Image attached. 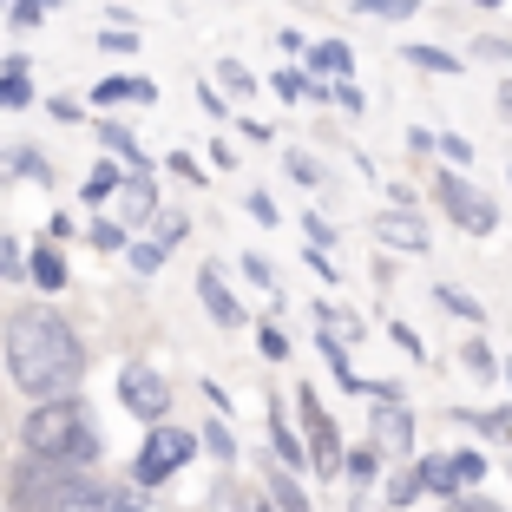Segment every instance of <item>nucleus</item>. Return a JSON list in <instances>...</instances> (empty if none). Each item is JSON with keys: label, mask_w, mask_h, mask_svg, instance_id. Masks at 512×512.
<instances>
[{"label": "nucleus", "mask_w": 512, "mask_h": 512, "mask_svg": "<svg viewBox=\"0 0 512 512\" xmlns=\"http://www.w3.org/2000/svg\"><path fill=\"white\" fill-rule=\"evenodd\" d=\"M0 355H7V375L20 394L46 401V394H73L86 375V348H79L73 322L53 316V309H14L7 329H0Z\"/></svg>", "instance_id": "obj_1"}, {"label": "nucleus", "mask_w": 512, "mask_h": 512, "mask_svg": "<svg viewBox=\"0 0 512 512\" xmlns=\"http://www.w3.org/2000/svg\"><path fill=\"white\" fill-rule=\"evenodd\" d=\"M20 440H27L33 460H60V467H92V460H99L92 414H86V401H73V394H46V401L27 414Z\"/></svg>", "instance_id": "obj_2"}, {"label": "nucleus", "mask_w": 512, "mask_h": 512, "mask_svg": "<svg viewBox=\"0 0 512 512\" xmlns=\"http://www.w3.org/2000/svg\"><path fill=\"white\" fill-rule=\"evenodd\" d=\"M92 493H99L92 467H60V460H27L7 486L14 512H79Z\"/></svg>", "instance_id": "obj_3"}, {"label": "nucleus", "mask_w": 512, "mask_h": 512, "mask_svg": "<svg viewBox=\"0 0 512 512\" xmlns=\"http://www.w3.org/2000/svg\"><path fill=\"white\" fill-rule=\"evenodd\" d=\"M191 453H197V434H191V427L151 421V440L138 447V460H132V480H138V486H158V480H171V473H178Z\"/></svg>", "instance_id": "obj_4"}, {"label": "nucleus", "mask_w": 512, "mask_h": 512, "mask_svg": "<svg viewBox=\"0 0 512 512\" xmlns=\"http://www.w3.org/2000/svg\"><path fill=\"white\" fill-rule=\"evenodd\" d=\"M434 197L447 204V217H453V224H460V230H473V237H493V230H499V204L480 191V184H467L460 171H440Z\"/></svg>", "instance_id": "obj_5"}, {"label": "nucleus", "mask_w": 512, "mask_h": 512, "mask_svg": "<svg viewBox=\"0 0 512 512\" xmlns=\"http://www.w3.org/2000/svg\"><path fill=\"white\" fill-rule=\"evenodd\" d=\"M119 401H125V414H138V421H165L171 388H165V375H158V368L125 362L119 368Z\"/></svg>", "instance_id": "obj_6"}, {"label": "nucleus", "mask_w": 512, "mask_h": 512, "mask_svg": "<svg viewBox=\"0 0 512 512\" xmlns=\"http://www.w3.org/2000/svg\"><path fill=\"white\" fill-rule=\"evenodd\" d=\"M302 401V427H309V467L316 473H342V440H335V427H329V414H322V401L309 388L296 394Z\"/></svg>", "instance_id": "obj_7"}, {"label": "nucleus", "mask_w": 512, "mask_h": 512, "mask_svg": "<svg viewBox=\"0 0 512 512\" xmlns=\"http://www.w3.org/2000/svg\"><path fill=\"white\" fill-rule=\"evenodd\" d=\"M375 237L388 243V250H401V256H421V250H434V237H427V224L407 204H394V211H381L375 217Z\"/></svg>", "instance_id": "obj_8"}, {"label": "nucleus", "mask_w": 512, "mask_h": 512, "mask_svg": "<svg viewBox=\"0 0 512 512\" xmlns=\"http://www.w3.org/2000/svg\"><path fill=\"white\" fill-rule=\"evenodd\" d=\"M375 447L381 453H414V421H407V407H401V394L394 401H375Z\"/></svg>", "instance_id": "obj_9"}, {"label": "nucleus", "mask_w": 512, "mask_h": 512, "mask_svg": "<svg viewBox=\"0 0 512 512\" xmlns=\"http://www.w3.org/2000/svg\"><path fill=\"white\" fill-rule=\"evenodd\" d=\"M197 296H204V309H211V322H217V329H237V322H243L237 296L224 289V270H204V276H197Z\"/></svg>", "instance_id": "obj_10"}, {"label": "nucleus", "mask_w": 512, "mask_h": 512, "mask_svg": "<svg viewBox=\"0 0 512 512\" xmlns=\"http://www.w3.org/2000/svg\"><path fill=\"white\" fill-rule=\"evenodd\" d=\"M92 99H99V106H119V99L151 106V99H158V86H151V79H132V73H112V79H99V86H92Z\"/></svg>", "instance_id": "obj_11"}, {"label": "nucleus", "mask_w": 512, "mask_h": 512, "mask_svg": "<svg viewBox=\"0 0 512 512\" xmlns=\"http://www.w3.org/2000/svg\"><path fill=\"white\" fill-rule=\"evenodd\" d=\"M27 276H33V283L46 289V296H60V289H66V256H60V250H33Z\"/></svg>", "instance_id": "obj_12"}, {"label": "nucleus", "mask_w": 512, "mask_h": 512, "mask_svg": "<svg viewBox=\"0 0 512 512\" xmlns=\"http://www.w3.org/2000/svg\"><path fill=\"white\" fill-rule=\"evenodd\" d=\"M309 66H316V73H355V53H348V46L342 40H316V46H309Z\"/></svg>", "instance_id": "obj_13"}, {"label": "nucleus", "mask_w": 512, "mask_h": 512, "mask_svg": "<svg viewBox=\"0 0 512 512\" xmlns=\"http://www.w3.org/2000/svg\"><path fill=\"white\" fill-rule=\"evenodd\" d=\"M99 138H106V151H112V158H125L132 171H151V165H145V151H138V138L125 132V125H99Z\"/></svg>", "instance_id": "obj_14"}, {"label": "nucleus", "mask_w": 512, "mask_h": 512, "mask_svg": "<svg viewBox=\"0 0 512 512\" xmlns=\"http://www.w3.org/2000/svg\"><path fill=\"white\" fill-rule=\"evenodd\" d=\"M0 106H33V86H27V60H7V73H0Z\"/></svg>", "instance_id": "obj_15"}, {"label": "nucleus", "mask_w": 512, "mask_h": 512, "mask_svg": "<svg viewBox=\"0 0 512 512\" xmlns=\"http://www.w3.org/2000/svg\"><path fill=\"white\" fill-rule=\"evenodd\" d=\"M270 499H276V512H309V493H302V486H296V480H289V473H283V467H276V473H270Z\"/></svg>", "instance_id": "obj_16"}, {"label": "nucleus", "mask_w": 512, "mask_h": 512, "mask_svg": "<svg viewBox=\"0 0 512 512\" xmlns=\"http://www.w3.org/2000/svg\"><path fill=\"white\" fill-rule=\"evenodd\" d=\"M79 512H151V506H145L138 493H106V486H99V493H92Z\"/></svg>", "instance_id": "obj_17"}, {"label": "nucleus", "mask_w": 512, "mask_h": 512, "mask_svg": "<svg viewBox=\"0 0 512 512\" xmlns=\"http://www.w3.org/2000/svg\"><path fill=\"white\" fill-rule=\"evenodd\" d=\"M270 434H276V453H283L289 467H302V460H309V453H302V440L289 434V421H283V407H270Z\"/></svg>", "instance_id": "obj_18"}, {"label": "nucleus", "mask_w": 512, "mask_h": 512, "mask_svg": "<svg viewBox=\"0 0 512 512\" xmlns=\"http://www.w3.org/2000/svg\"><path fill=\"white\" fill-rule=\"evenodd\" d=\"M434 302H440V309H453V316H467V322H480V316H486L480 302H473L467 289H453V283H440V289H434Z\"/></svg>", "instance_id": "obj_19"}, {"label": "nucleus", "mask_w": 512, "mask_h": 512, "mask_svg": "<svg viewBox=\"0 0 512 512\" xmlns=\"http://www.w3.org/2000/svg\"><path fill=\"white\" fill-rule=\"evenodd\" d=\"M112 191H119V165H92V178H86V191H79V197H86V204H106Z\"/></svg>", "instance_id": "obj_20"}, {"label": "nucleus", "mask_w": 512, "mask_h": 512, "mask_svg": "<svg viewBox=\"0 0 512 512\" xmlns=\"http://www.w3.org/2000/svg\"><path fill=\"white\" fill-rule=\"evenodd\" d=\"M407 60L421 66V73H460V60H453V53H440V46H407Z\"/></svg>", "instance_id": "obj_21"}, {"label": "nucleus", "mask_w": 512, "mask_h": 512, "mask_svg": "<svg viewBox=\"0 0 512 512\" xmlns=\"http://www.w3.org/2000/svg\"><path fill=\"white\" fill-rule=\"evenodd\" d=\"M355 14H368V20H407V14H414V0H355Z\"/></svg>", "instance_id": "obj_22"}, {"label": "nucleus", "mask_w": 512, "mask_h": 512, "mask_svg": "<svg viewBox=\"0 0 512 512\" xmlns=\"http://www.w3.org/2000/svg\"><path fill=\"white\" fill-rule=\"evenodd\" d=\"M197 440H204V447H211L217 460H237V440H230V427H224V421H211V427H204Z\"/></svg>", "instance_id": "obj_23"}, {"label": "nucleus", "mask_w": 512, "mask_h": 512, "mask_svg": "<svg viewBox=\"0 0 512 512\" xmlns=\"http://www.w3.org/2000/svg\"><path fill=\"white\" fill-rule=\"evenodd\" d=\"M217 79H224L237 99H243V92H256V79H250V66H243V60H224V66H217Z\"/></svg>", "instance_id": "obj_24"}, {"label": "nucleus", "mask_w": 512, "mask_h": 512, "mask_svg": "<svg viewBox=\"0 0 512 512\" xmlns=\"http://www.w3.org/2000/svg\"><path fill=\"white\" fill-rule=\"evenodd\" d=\"M165 243H158V237H151V243H132V270H158V263H165Z\"/></svg>", "instance_id": "obj_25"}, {"label": "nucleus", "mask_w": 512, "mask_h": 512, "mask_svg": "<svg viewBox=\"0 0 512 512\" xmlns=\"http://www.w3.org/2000/svg\"><path fill=\"white\" fill-rule=\"evenodd\" d=\"M375 467H381V447H355L348 453V473H355V480H375Z\"/></svg>", "instance_id": "obj_26"}, {"label": "nucleus", "mask_w": 512, "mask_h": 512, "mask_svg": "<svg viewBox=\"0 0 512 512\" xmlns=\"http://www.w3.org/2000/svg\"><path fill=\"white\" fill-rule=\"evenodd\" d=\"M467 368H473V375H486V381H493V375H499L493 348H486V342H467Z\"/></svg>", "instance_id": "obj_27"}, {"label": "nucleus", "mask_w": 512, "mask_h": 512, "mask_svg": "<svg viewBox=\"0 0 512 512\" xmlns=\"http://www.w3.org/2000/svg\"><path fill=\"white\" fill-rule=\"evenodd\" d=\"M270 86H276V99H302V92H309V73H289V66H283Z\"/></svg>", "instance_id": "obj_28"}, {"label": "nucleus", "mask_w": 512, "mask_h": 512, "mask_svg": "<svg viewBox=\"0 0 512 512\" xmlns=\"http://www.w3.org/2000/svg\"><path fill=\"white\" fill-rule=\"evenodd\" d=\"M480 473H486V460H480V453H453V480H460V486H473Z\"/></svg>", "instance_id": "obj_29"}, {"label": "nucleus", "mask_w": 512, "mask_h": 512, "mask_svg": "<svg viewBox=\"0 0 512 512\" xmlns=\"http://www.w3.org/2000/svg\"><path fill=\"white\" fill-rule=\"evenodd\" d=\"M414 499H421V467L394 480V499H388V506H414Z\"/></svg>", "instance_id": "obj_30"}, {"label": "nucleus", "mask_w": 512, "mask_h": 512, "mask_svg": "<svg viewBox=\"0 0 512 512\" xmlns=\"http://www.w3.org/2000/svg\"><path fill=\"white\" fill-rule=\"evenodd\" d=\"M92 250H125V230L99 217V224H92Z\"/></svg>", "instance_id": "obj_31"}, {"label": "nucleus", "mask_w": 512, "mask_h": 512, "mask_svg": "<svg viewBox=\"0 0 512 512\" xmlns=\"http://www.w3.org/2000/svg\"><path fill=\"white\" fill-rule=\"evenodd\" d=\"M263 355H270V362H289V342H283L276 322H263Z\"/></svg>", "instance_id": "obj_32"}, {"label": "nucleus", "mask_w": 512, "mask_h": 512, "mask_svg": "<svg viewBox=\"0 0 512 512\" xmlns=\"http://www.w3.org/2000/svg\"><path fill=\"white\" fill-rule=\"evenodd\" d=\"M184 230H191V224H184L178 211H171V217H158V243H165V250H171V243H184Z\"/></svg>", "instance_id": "obj_33"}, {"label": "nucleus", "mask_w": 512, "mask_h": 512, "mask_svg": "<svg viewBox=\"0 0 512 512\" xmlns=\"http://www.w3.org/2000/svg\"><path fill=\"white\" fill-rule=\"evenodd\" d=\"M20 270H27V263H20L14 237H0V283H7V276H20Z\"/></svg>", "instance_id": "obj_34"}, {"label": "nucleus", "mask_w": 512, "mask_h": 512, "mask_svg": "<svg viewBox=\"0 0 512 512\" xmlns=\"http://www.w3.org/2000/svg\"><path fill=\"white\" fill-rule=\"evenodd\" d=\"M46 7H53V0H14V27H33Z\"/></svg>", "instance_id": "obj_35"}, {"label": "nucleus", "mask_w": 512, "mask_h": 512, "mask_svg": "<svg viewBox=\"0 0 512 512\" xmlns=\"http://www.w3.org/2000/svg\"><path fill=\"white\" fill-rule=\"evenodd\" d=\"M289 178H296V184H322V165H316V158H289Z\"/></svg>", "instance_id": "obj_36"}, {"label": "nucleus", "mask_w": 512, "mask_h": 512, "mask_svg": "<svg viewBox=\"0 0 512 512\" xmlns=\"http://www.w3.org/2000/svg\"><path fill=\"white\" fill-rule=\"evenodd\" d=\"M394 342H401V348H407V355H414V362H427V348H421V335L407 329V322H394Z\"/></svg>", "instance_id": "obj_37"}, {"label": "nucleus", "mask_w": 512, "mask_h": 512, "mask_svg": "<svg viewBox=\"0 0 512 512\" xmlns=\"http://www.w3.org/2000/svg\"><path fill=\"white\" fill-rule=\"evenodd\" d=\"M99 46H112V53H132V46H138V33H125V27H112V33H99Z\"/></svg>", "instance_id": "obj_38"}, {"label": "nucleus", "mask_w": 512, "mask_h": 512, "mask_svg": "<svg viewBox=\"0 0 512 512\" xmlns=\"http://www.w3.org/2000/svg\"><path fill=\"white\" fill-rule=\"evenodd\" d=\"M434 145H447L453 165H467V158H473V145H467V138H453V132H447V138H434Z\"/></svg>", "instance_id": "obj_39"}, {"label": "nucleus", "mask_w": 512, "mask_h": 512, "mask_svg": "<svg viewBox=\"0 0 512 512\" xmlns=\"http://www.w3.org/2000/svg\"><path fill=\"white\" fill-rule=\"evenodd\" d=\"M250 217H256V224H276V204L263 191H250Z\"/></svg>", "instance_id": "obj_40"}, {"label": "nucleus", "mask_w": 512, "mask_h": 512, "mask_svg": "<svg viewBox=\"0 0 512 512\" xmlns=\"http://www.w3.org/2000/svg\"><path fill=\"white\" fill-rule=\"evenodd\" d=\"M473 53H480V60H512V40H480Z\"/></svg>", "instance_id": "obj_41"}, {"label": "nucleus", "mask_w": 512, "mask_h": 512, "mask_svg": "<svg viewBox=\"0 0 512 512\" xmlns=\"http://www.w3.org/2000/svg\"><path fill=\"white\" fill-rule=\"evenodd\" d=\"M243 276H250V283H263V289H270V263H263V256H243Z\"/></svg>", "instance_id": "obj_42"}, {"label": "nucleus", "mask_w": 512, "mask_h": 512, "mask_svg": "<svg viewBox=\"0 0 512 512\" xmlns=\"http://www.w3.org/2000/svg\"><path fill=\"white\" fill-rule=\"evenodd\" d=\"M302 230H309V237H316V243H335V230H329V217H302Z\"/></svg>", "instance_id": "obj_43"}, {"label": "nucleus", "mask_w": 512, "mask_h": 512, "mask_svg": "<svg viewBox=\"0 0 512 512\" xmlns=\"http://www.w3.org/2000/svg\"><path fill=\"white\" fill-rule=\"evenodd\" d=\"M171 171H178V178H184V184H204V171H197V165H191V158H184V151H178V158H171Z\"/></svg>", "instance_id": "obj_44"}, {"label": "nucleus", "mask_w": 512, "mask_h": 512, "mask_svg": "<svg viewBox=\"0 0 512 512\" xmlns=\"http://www.w3.org/2000/svg\"><path fill=\"white\" fill-rule=\"evenodd\" d=\"M453 512H499V506H486V499H447Z\"/></svg>", "instance_id": "obj_45"}, {"label": "nucleus", "mask_w": 512, "mask_h": 512, "mask_svg": "<svg viewBox=\"0 0 512 512\" xmlns=\"http://www.w3.org/2000/svg\"><path fill=\"white\" fill-rule=\"evenodd\" d=\"M499 112H506V119H512V86H499Z\"/></svg>", "instance_id": "obj_46"}, {"label": "nucleus", "mask_w": 512, "mask_h": 512, "mask_svg": "<svg viewBox=\"0 0 512 512\" xmlns=\"http://www.w3.org/2000/svg\"><path fill=\"white\" fill-rule=\"evenodd\" d=\"M355 512H375V499H362V506H355Z\"/></svg>", "instance_id": "obj_47"}, {"label": "nucleus", "mask_w": 512, "mask_h": 512, "mask_svg": "<svg viewBox=\"0 0 512 512\" xmlns=\"http://www.w3.org/2000/svg\"><path fill=\"white\" fill-rule=\"evenodd\" d=\"M473 7H499V0H473Z\"/></svg>", "instance_id": "obj_48"}, {"label": "nucleus", "mask_w": 512, "mask_h": 512, "mask_svg": "<svg viewBox=\"0 0 512 512\" xmlns=\"http://www.w3.org/2000/svg\"><path fill=\"white\" fill-rule=\"evenodd\" d=\"M256 512H276V506H256Z\"/></svg>", "instance_id": "obj_49"}]
</instances>
